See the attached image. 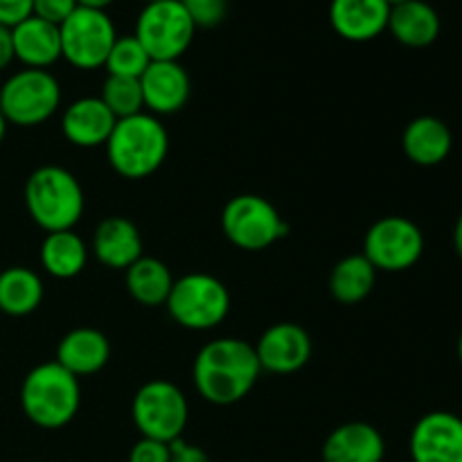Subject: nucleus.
Here are the masks:
<instances>
[{
  "label": "nucleus",
  "instance_id": "nucleus-13",
  "mask_svg": "<svg viewBox=\"0 0 462 462\" xmlns=\"http://www.w3.org/2000/svg\"><path fill=\"white\" fill-rule=\"evenodd\" d=\"M255 347L262 373L293 374L311 359V337L298 323H275L260 337Z\"/></svg>",
  "mask_w": 462,
  "mask_h": 462
},
{
  "label": "nucleus",
  "instance_id": "nucleus-38",
  "mask_svg": "<svg viewBox=\"0 0 462 462\" xmlns=\"http://www.w3.org/2000/svg\"><path fill=\"white\" fill-rule=\"evenodd\" d=\"M388 5H391V7H397V5H402V3H409V0H386Z\"/></svg>",
  "mask_w": 462,
  "mask_h": 462
},
{
  "label": "nucleus",
  "instance_id": "nucleus-18",
  "mask_svg": "<svg viewBox=\"0 0 462 462\" xmlns=\"http://www.w3.org/2000/svg\"><path fill=\"white\" fill-rule=\"evenodd\" d=\"M323 462H383L386 440L368 422H346L334 429L320 449Z\"/></svg>",
  "mask_w": 462,
  "mask_h": 462
},
{
  "label": "nucleus",
  "instance_id": "nucleus-37",
  "mask_svg": "<svg viewBox=\"0 0 462 462\" xmlns=\"http://www.w3.org/2000/svg\"><path fill=\"white\" fill-rule=\"evenodd\" d=\"M7 120H5V116L3 113H0V144H3V140H5V135H7Z\"/></svg>",
  "mask_w": 462,
  "mask_h": 462
},
{
  "label": "nucleus",
  "instance_id": "nucleus-29",
  "mask_svg": "<svg viewBox=\"0 0 462 462\" xmlns=\"http://www.w3.org/2000/svg\"><path fill=\"white\" fill-rule=\"evenodd\" d=\"M179 3L183 5L197 30L199 27L212 30V27L221 25L228 16V0H179Z\"/></svg>",
  "mask_w": 462,
  "mask_h": 462
},
{
  "label": "nucleus",
  "instance_id": "nucleus-28",
  "mask_svg": "<svg viewBox=\"0 0 462 462\" xmlns=\"http://www.w3.org/2000/svg\"><path fill=\"white\" fill-rule=\"evenodd\" d=\"M149 63H152V57L147 54V50L143 48V43L134 34H129L117 36L104 68L108 70V75L140 79L149 68Z\"/></svg>",
  "mask_w": 462,
  "mask_h": 462
},
{
  "label": "nucleus",
  "instance_id": "nucleus-16",
  "mask_svg": "<svg viewBox=\"0 0 462 462\" xmlns=\"http://www.w3.org/2000/svg\"><path fill=\"white\" fill-rule=\"evenodd\" d=\"M391 5L386 0H332L329 25L341 39L364 43L386 32Z\"/></svg>",
  "mask_w": 462,
  "mask_h": 462
},
{
  "label": "nucleus",
  "instance_id": "nucleus-21",
  "mask_svg": "<svg viewBox=\"0 0 462 462\" xmlns=\"http://www.w3.org/2000/svg\"><path fill=\"white\" fill-rule=\"evenodd\" d=\"M451 147H454V135L440 117H415L402 134V149L406 158L420 167L440 165L451 153Z\"/></svg>",
  "mask_w": 462,
  "mask_h": 462
},
{
  "label": "nucleus",
  "instance_id": "nucleus-20",
  "mask_svg": "<svg viewBox=\"0 0 462 462\" xmlns=\"http://www.w3.org/2000/svg\"><path fill=\"white\" fill-rule=\"evenodd\" d=\"M14 54L25 68L34 70H48L50 66L61 59V34L59 25L34 16L25 18L23 23L12 27Z\"/></svg>",
  "mask_w": 462,
  "mask_h": 462
},
{
  "label": "nucleus",
  "instance_id": "nucleus-8",
  "mask_svg": "<svg viewBox=\"0 0 462 462\" xmlns=\"http://www.w3.org/2000/svg\"><path fill=\"white\" fill-rule=\"evenodd\" d=\"M189 406L183 391L167 379H153L135 391L131 402V420L143 438L174 442L183 438Z\"/></svg>",
  "mask_w": 462,
  "mask_h": 462
},
{
  "label": "nucleus",
  "instance_id": "nucleus-4",
  "mask_svg": "<svg viewBox=\"0 0 462 462\" xmlns=\"http://www.w3.org/2000/svg\"><path fill=\"white\" fill-rule=\"evenodd\" d=\"M27 215L45 233L72 230L86 208L84 188L72 171L59 165H43L32 171L23 189Z\"/></svg>",
  "mask_w": 462,
  "mask_h": 462
},
{
  "label": "nucleus",
  "instance_id": "nucleus-36",
  "mask_svg": "<svg viewBox=\"0 0 462 462\" xmlns=\"http://www.w3.org/2000/svg\"><path fill=\"white\" fill-rule=\"evenodd\" d=\"M454 246H456V253H458V257L462 260V215L458 217V221H456V228H454Z\"/></svg>",
  "mask_w": 462,
  "mask_h": 462
},
{
  "label": "nucleus",
  "instance_id": "nucleus-35",
  "mask_svg": "<svg viewBox=\"0 0 462 462\" xmlns=\"http://www.w3.org/2000/svg\"><path fill=\"white\" fill-rule=\"evenodd\" d=\"M116 0H77L79 7H88V9H99V12H106L108 5H113Z\"/></svg>",
  "mask_w": 462,
  "mask_h": 462
},
{
  "label": "nucleus",
  "instance_id": "nucleus-17",
  "mask_svg": "<svg viewBox=\"0 0 462 462\" xmlns=\"http://www.w3.org/2000/svg\"><path fill=\"white\" fill-rule=\"evenodd\" d=\"M90 251L106 269L126 271L143 257V237L138 226L126 217H106L95 228Z\"/></svg>",
  "mask_w": 462,
  "mask_h": 462
},
{
  "label": "nucleus",
  "instance_id": "nucleus-1",
  "mask_svg": "<svg viewBox=\"0 0 462 462\" xmlns=\"http://www.w3.org/2000/svg\"><path fill=\"white\" fill-rule=\"evenodd\" d=\"M262 368L255 347L242 338H215L199 350L192 365L194 388L215 406H230L251 395Z\"/></svg>",
  "mask_w": 462,
  "mask_h": 462
},
{
  "label": "nucleus",
  "instance_id": "nucleus-27",
  "mask_svg": "<svg viewBox=\"0 0 462 462\" xmlns=\"http://www.w3.org/2000/svg\"><path fill=\"white\" fill-rule=\"evenodd\" d=\"M99 99L106 104L116 120H125L144 111L140 79H131V77L108 75L99 90Z\"/></svg>",
  "mask_w": 462,
  "mask_h": 462
},
{
  "label": "nucleus",
  "instance_id": "nucleus-12",
  "mask_svg": "<svg viewBox=\"0 0 462 462\" xmlns=\"http://www.w3.org/2000/svg\"><path fill=\"white\" fill-rule=\"evenodd\" d=\"M413 462H462V418L433 411L415 422L409 440Z\"/></svg>",
  "mask_w": 462,
  "mask_h": 462
},
{
  "label": "nucleus",
  "instance_id": "nucleus-30",
  "mask_svg": "<svg viewBox=\"0 0 462 462\" xmlns=\"http://www.w3.org/2000/svg\"><path fill=\"white\" fill-rule=\"evenodd\" d=\"M77 7H79L77 0H34L32 14L43 18V21L52 23V25H61Z\"/></svg>",
  "mask_w": 462,
  "mask_h": 462
},
{
  "label": "nucleus",
  "instance_id": "nucleus-11",
  "mask_svg": "<svg viewBox=\"0 0 462 462\" xmlns=\"http://www.w3.org/2000/svg\"><path fill=\"white\" fill-rule=\"evenodd\" d=\"M424 253V235L406 217H382L364 237V255L377 271L402 273L413 269Z\"/></svg>",
  "mask_w": 462,
  "mask_h": 462
},
{
  "label": "nucleus",
  "instance_id": "nucleus-2",
  "mask_svg": "<svg viewBox=\"0 0 462 462\" xmlns=\"http://www.w3.org/2000/svg\"><path fill=\"white\" fill-rule=\"evenodd\" d=\"M104 147L116 174L129 180H143L162 167L170 152V135L161 117L143 111L117 120Z\"/></svg>",
  "mask_w": 462,
  "mask_h": 462
},
{
  "label": "nucleus",
  "instance_id": "nucleus-26",
  "mask_svg": "<svg viewBox=\"0 0 462 462\" xmlns=\"http://www.w3.org/2000/svg\"><path fill=\"white\" fill-rule=\"evenodd\" d=\"M43 280L27 266L0 271V311L7 316H27L43 302Z\"/></svg>",
  "mask_w": 462,
  "mask_h": 462
},
{
  "label": "nucleus",
  "instance_id": "nucleus-19",
  "mask_svg": "<svg viewBox=\"0 0 462 462\" xmlns=\"http://www.w3.org/2000/svg\"><path fill=\"white\" fill-rule=\"evenodd\" d=\"M111 359V343L106 334L95 328H75L59 341L57 364L77 379L97 374Z\"/></svg>",
  "mask_w": 462,
  "mask_h": 462
},
{
  "label": "nucleus",
  "instance_id": "nucleus-32",
  "mask_svg": "<svg viewBox=\"0 0 462 462\" xmlns=\"http://www.w3.org/2000/svg\"><path fill=\"white\" fill-rule=\"evenodd\" d=\"M34 0H0V25L14 27L32 16Z\"/></svg>",
  "mask_w": 462,
  "mask_h": 462
},
{
  "label": "nucleus",
  "instance_id": "nucleus-25",
  "mask_svg": "<svg viewBox=\"0 0 462 462\" xmlns=\"http://www.w3.org/2000/svg\"><path fill=\"white\" fill-rule=\"evenodd\" d=\"M377 282V269L364 253L347 255L334 264L329 273V293L341 305H359L373 293Z\"/></svg>",
  "mask_w": 462,
  "mask_h": 462
},
{
  "label": "nucleus",
  "instance_id": "nucleus-15",
  "mask_svg": "<svg viewBox=\"0 0 462 462\" xmlns=\"http://www.w3.org/2000/svg\"><path fill=\"white\" fill-rule=\"evenodd\" d=\"M116 116L99 97H79L63 111L61 134L79 149H97L108 143L116 126Z\"/></svg>",
  "mask_w": 462,
  "mask_h": 462
},
{
  "label": "nucleus",
  "instance_id": "nucleus-39",
  "mask_svg": "<svg viewBox=\"0 0 462 462\" xmlns=\"http://www.w3.org/2000/svg\"><path fill=\"white\" fill-rule=\"evenodd\" d=\"M458 359H460V364H462V332H460V338H458Z\"/></svg>",
  "mask_w": 462,
  "mask_h": 462
},
{
  "label": "nucleus",
  "instance_id": "nucleus-24",
  "mask_svg": "<svg viewBox=\"0 0 462 462\" xmlns=\"http://www.w3.org/2000/svg\"><path fill=\"white\" fill-rule=\"evenodd\" d=\"M125 282L126 291L138 305L165 307L174 287V275L165 262L143 255L125 271Z\"/></svg>",
  "mask_w": 462,
  "mask_h": 462
},
{
  "label": "nucleus",
  "instance_id": "nucleus-9",
  "mask_svg": "<svg viewBox=\"0 0 462 462\" xmlns=\"http://www.w3.org/2000/svg\"><path fill=\"white\" fill-rule=\"evenodd\" d=\"M194 23L179 0L147 3L135 21L134 36L152 61H179L194 41Z\"/></svg>",
  "mask_w": 462,
  "mask_h": 462
},
{
  "label": "nucleus",
  "instance_id": "nucleus-5",
  "mask_svg": "<svg viewBox=\"0 0 462 462\" xmlns=\"http://www.w3.org/2000/svg\"><path fill=\"white\" fill-rule=\"evenodd\" d=\"M167 314L176 325L192 332L219 328L230 314V291L210 273H188L174 280L167 296Z\"/></svg>",
  "mask_w": 462,
  "mask_h": 462
},
{
  "label": "nucleus",
  "instance_id": "nucleus-22",
  "mask_svg": "<svg viewBox=\"0 0 462 462\" xmlns=\"http://www.w3.org/2000/svg\"><path fill=\"white\" fill-rule=\"evenodd\" d=\"M386 30L406 48H427L440 34V16L424 0H409L391 7Z\"/></svg>",
  "mask_w": 462,
  "mask_h": 462
},
{
  "label": "nucleus",
  "instance_id": "nucleus-6",
  "mask_svg": "<svg viewBox=\"0 0 462 462\" xmlns=\"http://www.w3.org/2000/svg\"><path fill=\"white\" fill-rule=\"evenodd\" d=\"M221 230L233 246L257 253L287 237L289 226L269 199L260 194H239L221 210Z\"/></svg>",
  "mask_w": 462,
  "mask_h": 462
},
{
  "label": "nucleus",
  "instance_id": "nucleus-40",
  "mask_svg": "<svg viewBox=\"0 0 462 462\" xmlns=\"http://www.w3.org/2000/svg\"><path fill=\"white\" fill-rule=\"evenodd\" d=\"M147 3H158V0H144V5H147Z\"/></svg>",
  "mask_w": 462,
  "mask_h": 462
},
{
  "label": "nucleus",
  "instance_id": "nucleus-10",
  "mask_svg": "<svg viewBox=\"0 0 462 462\" xmlns=\"http://www.w3.org/2000/svg\"><path fill=\"white\" fill-rule=\"evenodd\" d=\"M59 34H61V59L79 70L102 68L117 39L111 16L88 7H77L59 25Z\"/></svg>",
  "mask_w": 462,
  "mask_h": 462
},
{
  "label": "nucleus",
  "instance_id": "nucleus-33",
  "mask_svg": "<svg viewBox=\"0 0 462 462\" xmlns=\"http://www.w3.org/2000/svg\"><path fill=\"white\" fill-rule=\"evenodd\" d=\"M170 462H212V460L201 447L189 445L188 440L179 438V440L170 442Z\"/></svg>",
  "mask_w": 462,
  "mask_h": 462
},
{
  "label": "nucleus",
  "instance_id": "nucleus-31",
  "mask_svg": "<svg viewBox=\"0 0 462 462\" xmlns=\"http://www.w3.org/2000/svg\"><path fill=\"white\" fill-rule=\"evenodd\" d=\"M129 462H170V445L152 438H140L131 447Z\"/></svg>",
  "mask_w": 462,
  "mask_h": 462
},
{
  "label": "nucleus",
  "instance_id": "nucleus-7",
  "mask_svg": "<svg viewBox=\"0 0 462 462\" xmlns=\"http://www.w3.org/2000/svg\"><path fill=\"white\" fill-rule=\"evenodd\" d=\"M61 106V86L50 70L23 68L0 88V113L7 125L39 126Z\"/></svg>",
  "mask_w": 462,
  "mask_h": 462
},
{
  "label": "nucleus",
  "instance_id": "nucleus-34",
  "mask_svg": "<svg viewBox=\"0 0 462 462\" xmlns=\"http://www.w3.org/2000/svg\"><path fill=\"white\" fill-rule=\"evenodd\" d=\"M16 59L14 54V39H12V27L0 25V70L12 66V61Z\"/></svg>",
  "mask_w": 462,
  "mask_h": 462
},
{
  "label": "nucleus",
  "instance_id": "nucleus-14",
  "mask_svg": "<svg viewBox=\"0 0 462 462\" xmlns=\"http://www.w3.org/2000/svg\"><path fill=\"white\" fill-rule=\"evenodd\" d=\"M140 88L147 113L174 116L189 102L192 79L180 61H152L140 77Z\"/></svg>",
  "mask_w": 462,
  "mask_h": 462
},
{
  "label": "nucleus",
  "instance_id": "nucleus-23",
  "mask_svg": "<svg viewBox=\"0 0 462 462\" xmlns=\"http://www.w3.org/2000/svg\"><path fill=\"white\" fill-rule=\"evenodd\" d=\"M41 266L57 280H72L88 264V246L75 230L45 235L41 244Z\"/></svg>",
  "mask_w": 462,
  "mask_h": 462
},
{
  "label": "nucleus",
  "instance_id": "nucleus-3",
  "mask_svg": "<svg viewBox=\"0 0 462 462\" xmlns=\"http://www.w3.org/2000/svg\"><path fill=\"white\" fill-rule=\"evenodd\" d=\"M79 379L57 361L34 365L21 383V409L34 427L57 431L79 413Z\"/></svg>",
  "mask_w": 462,
  "mask_h": 462
}]
</instances>
